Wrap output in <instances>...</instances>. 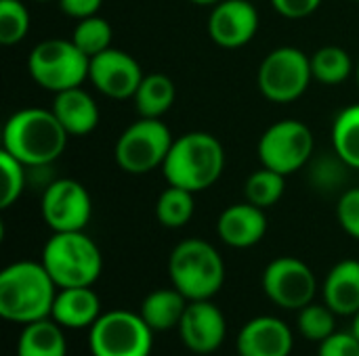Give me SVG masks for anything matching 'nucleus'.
Listing matches in <instances>:
<instances>
[{"instance_id":"nucleus-3","label":"nucleus","mask_w":359,"mask_h":356,"mask_svg":"<svg viewBox=\"0 0 359 356\" xmlns=\"http://www.w3.org/2000/svg\"><path fill=\"white\" fill-rule=\"evenodd\" d=\"M225 170V149L221 141L202 130L185 132L172 141V147L162 164V174L168 185L200 193L210 189Z\"/></svg>"},{"instance_id":"nucleus-39","label":"nucleus","mask_w":359,"mask_h":356,"mask_svg":"<svg viewBox=\"0 0 359 356\" xmlns=\"http://www.w3.org/2000/svg\"><path fill=\"white\" fill-rule=\"evenodd\" d=\"M355 80H358V86H359V61H358V65H355Z\"/></svg>"},{"instance_id":"nucleus-37","label":"nucleus","mask_w":359,"mask_h":356,"mask_svg":"<svg viewBox=\"0 0 359 356\" xmlns=\"http://www.w3.org/2000/svg\"><path fill=\"white\" fill-rule=\"evenodd\" d=\"M189 2H194V4H198V6H215V4H219L221 0H189Z\"/></svg>"},{"instance_id":"nucleus-34","label":"nucleus","mask_w":359,"mask_h":356,"mask_svg":"<svg viewBox=\"0 0 359 356\" xmlns=\"http://www.w3.org/2000/svg\"><path fill=\"white\" fill-rule=\"evenodd\" d=\"M318 356H359V340L353 332H334L320 342Z\"/></svg>"},{"instance_id":"nucleus-28","label":"nucleus","mask_w":359,"mask_h":356,"mask_svg":"<svg viewBox=\"0 0 359 356\" xmlns=\"http://www.w3.org/2000/svg\"><path fill=\"white\" fill-rule=\"evenodd\" d=\"M111 25L107 19H103L101 15H93L86 19H80L74 27L72 34V42L90 59L107 48H111Z\"/></svg>"},{"instance_id":"nucleus-9","label":"nucleus","mask_w":359,"mask_h":356,"mask_svg":"<svg viewBox=\"0 0 359 356\" xmlns=\"http://www.w3.org/2000/svg\"><path fill=\"white\" fill-rule=\"evenodd\" d=\"M313 80L311 57L297 46H278L259 65L257 84L261 94L278 105L301 99Z\"/></svg>"},{"instance_id":"nucleus-33","label":"nucleus","mask_w":359,"mask_h":356,"mask_svg":"<svg viewBox=\"0 0 359 356\" xmlns=\"http://www.w3.org/2000/svg\"><path fill=\"white\" fill-rule=\"evenodd\" d=\"M337 220L349 237L359 241V187L343 191L337 204Z\"/></svg>"},{"instance_id":"nucleus-14","label":"nucleus","mask_w":359,"mask_h":356,"mask_svg":"<svg viewBox=\"0 0 359 356\" xmlns=\"http://www.w3.org/2000/svg\"><path fill=\"white\" fill-rule=\"evenodd\" d=\"M177 332L187 350L196 355H212L227 338V321L212 300H191Z\"/></svg>"},{"instance_id":"nucleus-17","label":"nucleus","mask_w":359,"mask_h":356,"mask_svg":"<svg viewBox=\"0 0 359 356\" xmlns=\"http://www.w3.org/2000/svg\"><path fill=\"white\" fill-rule=\"evenodd\" d=\"M267 227L269 222H267L265 210L250 201H242L221 212L217 220V235L229 248L248 250L257 245L259 241H263Z\"/></svg>"},{"instance_id":"nucleus-24","label":"nucleus","mask_w":359,"mask_h":356,"mask_svg":"<svg viewBox=\"0 0 359 356\" xmlns=\"http://www.w3.org/2000/svg\"><path fill=\"white\" fill-rule=\"evenodd\" d=\"M332 149L353 170H359V103L341 109L332 122Z\"/></svg>"},{"instance_id":"nucleus-5","label":"nucleus","mask_w":359,"mask_h":356,"mask_svg":"<svg viewBox=\"0 0 359 356\" xmlns=\"http://www.w3.org/2000/svg\"><path fill=\"white\" fill-rule=\"evenodd\" d=\"M40 262L57 287H93L103 273V254L84 231L53 233Z\"/></svg>"},{"instance_id":"nucleus-22","label":"nucleus","mask_w":359,"mask_h":356,"mask_svg":"<svg viewBox=\"0 0 359 356\" xmlns=\"http://www.w3.org/2000/svg\"><path fill=\"white\" fill-rule=\"evenodd\" d=\"M17 356H67L63 327L50 317L23 325L17 340Z\"/></svg>"},{"instance_id":"nucleus-40","label":"nucleus","mask_w":359,"mask_h":356,"mask_svg":"<svg viewBox=\"0 0 359 356\" xmlns=\"http://www.w3.org/2000/svg\"><path fill=\"white\" fill-rule=\"evenodd\" d=\"M36 2H48V0H36Z\"/></svg>"},{"instance_id":"nucleus-1","label":"nucleus","mask_w":359,"mask_h":356,"mask_svg":"<svg viewBox=\"0 0 359 356\" xmlns=\"http://www.w3.org/2000/svg\"><path fill=\"white\" fill-rule=\"evenodd\" d=\"M69 134L53 109L25 107L8 115L2 128V149L27 168H44L61 157Z\"/></svg>"},{"instance_id":"nucleus-32","label":"nucleus","mask_w":359,"mask_h":356,"mask_svg":"<svg viewBox=\"0 0 359 356\" xmlns=\"http://www.w3.org/2000/svg\"><path fill=\"white\" fill-rule=\"evenodd\" d=\"M337 155V153H334ZM349 166L337 155V157H322L311 168V183L318 189L332 191L334 187H341L345 183V170Z\"/></svg>"},{"instance_id":"nucleus-15","label":"nucleus","mask_w":359,"mask_h":356,"mask_svg":"<svg viewBox=\"0 0 359 356\" xmlns=\"http://www.w3.org/2000/svg\"><path fill=\"white\" fill-rule=\"evenodd\" d=\"M259 21L252 0H221L208 15V36L221 48H242L255 40Z\"/></svg>"},{"instance_id":"nucleus-12","label":"nucleus","mask_w":359,"mask_h":356,"mask_svg":"<svg viewBox=\"0 0 359 356\" xmlns=\"http://www.w3.org/2000/svg\"><path fill=\"white\" fill-rule=\"evenodd\" d=\"M40 214L53 233L84 231L93 216L90 193L74 178H57L42 193Z\"/></svg>"},{"instance_id":"nucleus-16","label":"nucleus","mask_w":359,"mask_h":356,"mask_svg":"<svg viewBox=\"0 0 359 356\" xmlns=\"http://www.w3.org/2000/svg\"><path fill=\"white\" fill-rule=\"evenodd\" d=\"M292 329L278 317H255L238 334V356H290Z\"/></svg>"},{"instance_id":"nucleus-13","label":"nucleus","mask_w":359,"mask_h":356,"mask_svg":"<svg viewBox=\"0 0 359 356\" xmlns=\"http://www.w3.org/2000/svg\"><path fill=\"white\" fill-rule=\"evenodd\" d=\"M143 78L145 73L139 61L122 48H107L90 57L88 82L107 99H133Z\"/></svg>"},{"instance_id":"nucleus-20","label":"nucleus","mask_w":359,"mask_h":356,"mask_svg":"<svg viewBox=\"0 0 359 356\" xmlns=\"http://www.w3.org/2000/svg\"><path fill=\"white\" fill-rule=\"evenodd\" d=\"M322 296L337 317H353L359 311V260L337 262L324 279Z\"/></svg>"},{"instance_id":"nucleus-29","label":"nucleus","mask_w":359,"mask_h":356,"mask_svg":"<svg viewBox=\"0 0 359 356\" xmlns=\"http://www.w3.org/2000/svg\"><path fill=\"white\" fill-rule=\"evenodd\" d=\"M297 329L301 332L303 338H307L309 342H324L328 336H332L337 332V313L326 304H307L305 308L299 311L297 317Z\"/></svg>"},{"instance_id":"nucleus-30","label":"nucleus","mask_w":359,"mask_h":356,"mask_svg":"<svg viewBox=\"0 0 359 356\" xmlns=\"http://www.w3.org/2000/svg\"><path fill=\"white\" fill-rule=\"evenodd\" d=\"M32 17L21 0H0V42L4 46L19 44L29 34Z\"/></svg>"},{"instance_id":"nucleus-6","label":"nucleus","mask_w":359,"mask_h":356,"mask_svg":"<svg viewBox=\"0 0 359 356\" xmlns=\"http://www.w3.org/2000/svg\"><path fill=\"white\" fill-rule=\"evenodd\" d=\"M88 67L90 59L65 38L42 40L27 57L29 78L53 94L82 86L88 80Z\"/></svg>"},{"instance_id":"nucleus-21","label":"nucleus","mask_w":359,"mask_h":356,"mask_svg":"<svg viewBox=\"0 0 359 356\" xmlns=\"http://www.w3.org/2000/svg\"><path fill=\"white\" fill-rule=\"evenodd\" d=\"M189 300L177 287H160L145 296L139 315L154 329V334H164L177 329Z\"/></svg>"},{"instance_id":"nucleus-36","label":"nucleus","mask_w":359,"mask_h":356,"mask_svg":"<svg viewBox=\"0 0 359 356\" xmlns=\"http://www.w3.org/2000/svg\"><path fill=\"white\" fill-rule=\"evenodd\" d=\"M57 2H59V8L67 17H74L78 21L93 17V15H99L101 4H103V0H57Z\"/></svg>"},{"instance_id":"nucleus-8","label":"nucleus","mask_w":359,"mask_h":356,"mask_svg":"<svg viewBox=\"0 0 359 356\" xmlns=\"http://www.w3.org/2000/svg\"><path fill=\"white\" fill-rule=\"evenodd\" d=\"M93 356H149L154 350V329L133 311H107L88 329Z\"/></svg>"},{"instance_id":"nucleus-41","label":"nucleus","mask_w":359,"mask_h":356,"mask_svg":"<svg viewBox=\"0 0 359 356\" xmlns=\"http://www.w3.org/2000/svg\"><path fill=\"white\" fill-rule=\"evenodd\" d=\"M353 2H359V0H353Z\"/></svg>"},{"instance_id":"nucleus-18","label":"nucleus","mask_w":359,"mask_h":356,"mask_svg":"<svg viewBox=\"0 0 359 356\" xmlns=\"http://www.w3.org/2000/svg\"><path fill=\"white\" fill-rule=\"evenodd\" d=\"M50 109L69 136L90 134L99 126V120H101L97 101L82 86L57 92Z\"/></svg>"},{"instance_id":"nucleus-2","label":"nucleus","mask_w":359,"mask_h":356,"mask_svg":"<svg viewBox=\"0 0 359 356\" xmlns=\"http://www.w3.org/2000/svg\"><path fill=\"white\" fill-rule=\"evenodd\" d=\"M57 292L59 287L42 262H13L0 273V317L21 327L48 319Z\"/></svg>"},{"instance_id":"nucleus-19","label":"nucleus","mask_w":359,"mask_h":356,"mask_svg":"<svg viewBox=\"0 0 359 356\" xmlns=\"http://www.w3.org/2000/svg\"><path fill=\"white\" fill-rule=\"evenodd\" d=\"M101 315V300L93 287H61L50 319L63 329H90Z\"/></svg>"},{"instance_id":"nucleus-26","label":"nucleus","mask_w":359,"mask_h":356,"mask_svg":"<svg viewBox=\"0 0 359 356\" xmlns=\"http://www.w3.org/2000/svg\"><path fill=\"white\" fill-rule=\"evenodd\" d=\"M194 195L196 193H191L187 189L168 185L160 193V197L156 201V218H158V222L162 227H166V229H181V227H185L191 220L194 210H196Z\"/></svg>"},{"instance_id":"nucleus-27","label":"nucleus","mask_w":359,"mask_h":356,"mask_svg":"<svg viewBox=\"0 0 359 356\" xmlns=\"http://www.w3.org/2000/svg\"><path fill=\"white\" fill-rule=\"evenodd\" d=\"M284 191H286V176L276 170H269L265 166L261 170L252 172L244 183L246 201H250L263 210L276 206L282 199Z\"/></svg>"},{"instance_id":"nucleus-38","label":"nucleus","mask_w":359,"mask_h":356,"mask_svg":"<svg viewBox=\"0 0 359 356\" xmlns=\"http://www.w3.org/2000/svg\"><path fill=\"white\" fill-rule=\"evenodd\" d=\"M351 319H353V325H351V332L355 334V338H358V340H359V311H358V313H355V315H353V317H351Z\"/></svg>"},{"instance_id":"nucleus-7","label":"nucleus","mask_w":359,"mask_h":356,"mask_svg":"<svg viewBox=\"0 0 359 356\" xmlns=\"http://www.w3.org/2000/svg\"><path fill=\"white\" fill-rule=\"evenodd\" d=\"M172 141L170 128L160 118H141L118 136L114 147L116 164L133 176L149 174L162 168Z\"/></svg>"},{"instance_id":"nucleus-11","label":"nucleus","mask_w":359,"mask_h":356,"mask_svg":"<svg viewBox=\"0 0 359 356\" xmlns=\"http://www.w3.org/2000/svg\"><path fill=\"white\" fill-rule=\"evenodd\" d=\"M265 296L284 311H301L313 302L318 294L316 273L307 262L294 256L273 258L261 277Z\"/></svg>"},{"instance_id":"nucleus-25","label":"nucleus","mask_w":359,"mask_h":356,"mask_svg":"<svg viewBox=\"0 0 359 356\" xmlns=\"http://www.w3.org/2000/svg\"><path fill=\"white\" fill-rule=\"evenodd\" d=\"M311 71H313V80H318L320 84L339 86L345 80H349L355 67L351 55L343 46L328 44L311 55Z\"/></svg>"},{"instance_id":"nucleus-23","label":"nucleus","mask_w":359,"mask_h":356,"mask_svg":"<svg viewBox=\"0 0 359 356\" xmlns=\"http://www.w3.org/2000/svg\"><path fill=\"white\" fill-rule=\"evenodd\" d=\"M135 107L141 118H162L177 99L175 82L166 73H149L135 92Z\"/></svg>"},{"instance_id":"nucleus-4","label":"nucleus","mask_w":359,"mask_h":356,"mask_svg":"<svg viewBox=\"0 0 359 356\" xmlns=\"http://www.w3.org/2000/svg\"><path fill=\"white\" fill-rule=\"evenodd\" d=\"M168 277L189 302L212 300L225 283V262L219 250L204 239H183L168 258Z\"/></svg>"},{"instance_id":"nucleus-31","label":"nucleus","mask_w":359,"mask_h":356,"mask_svg":"<svg viewBox=\"0 0 359 356\" xmlns=\"http://www.w3.org/2000/svg\"><path fill=\"white\" fill-rule=\"evenodd\" d=\"M25 168L17 157H13L8 151H0V174H2V187H0V208L6 210L13 204H17V199L23 195L25 191V183H27V174Z\"/></svg>"},{"instance_id":"nucleus-35","label":"nucleus","mask_w":359,"mask_h":356,"mask_svg":"<svg viewBox=\"0 0 359 356\" xmlns=\"http://www.w3.org/2000/svg\"><path fill=\"white\" fill-rule=\"evenodd\" d=\"M271 4L286 19H305L320 8L322 0H271Z\"/></svg>"},{"instance_id":"nucleus-10","label":"nucleus","mask_w":359,"mask_h":356,"mask_svg":"<svg viewBox=\"0 0 359 356\" xmlns=\"http://www.w3.org/2000/svg\"><path fill=\"white\" fill-rule=\"evenodd\" d=\"M316 149L313 132L299 120H280L259 138L257 153L265 168L290 176L303 170Z\"/></svg>"}]
</instances>
